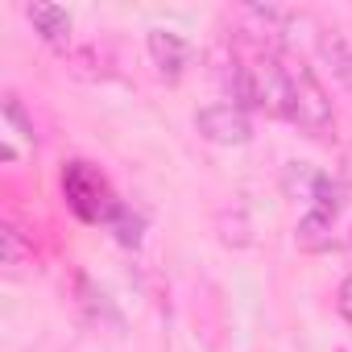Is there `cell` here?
<instances>
[{"label":"cell","mask_w":352,"mask_h":352,"mask_svg":"<svg viewBox=\"0 0 352 352\" xmlns=\"http://www.w3.org/2000/svg\"><path fill=\"white\" fill-rule=\"evenodd\" d=\"M145 46H149V58H153V67H157V75L166 83H179L183 71L191 67V42L170 34V30H149Z\"/></svg>","instance_id":"277c9868"},{"label":"cell","mask_w":352,"mask_h":352,"mask_svg":"<svg viewBox=\"0 0 352 352\" xmlns=\"http://www.w3.org/2000/svg\"><path fill=\"white\" fill-rule=\"evenodd\" d=\"M63 195L67 208L83 220V224H112L116 212L124 208L112 191V183L91 166V162H67L63 166Z\"/></svg>","instance_id":"7a4b0ae2"},{"label":"cell","mask_w":352,"mask_h":352,"mask_svg":"<svg viewBox=\"0 0 352 352\" xmlns=\"http://www.w3.org/2000/svg\"><path fill=\"white\" fill-rule=\"evenodd\" d=\"M25 17H30L34 34H38L42 42H50V46H67V38H71V13H67V9L38 0V5L25 9Z\"/></svg>","instance_id":"5b68a950"},{"label":"cell","mask_w":352,"mask_h":352,"mask_svg":"<svg viewBox=\"0 0 352 352\" xmlns=\"http://www.w3.org/2000/svg\"><path fill=\"white\" fill-rule=\"evenodd\" d=\"M0 253H5L0 261H5L9 270H17V265L25 261V245H21V232H17L13 224H5V228H0Z\"/></svg>","instance_id":"9c48e42d"},{"label":"cell","mask_w":352,"mask_h":352,"mask_svg":"<svg viewBox=\"0 0 352 352\" xmlns=\"http://www.w3.org/2000/svg\"><path fill=\"white\" fill-rule=\"evenodd\" d=\"M319 54H323V63L336 71V79H344V83L352 87V46H348V38H344L340 30H323V34H319Z\"/></svg>","instance_id":"52a82bcc"},{"label":"cell","mask_w":352,"mask_h":352,"mask_svg":"<svg viewBox=\"0 0 352 352\" xmlns=\"http://www.w3.org/2000/svg\"><path fill=\"white\" fill-rule=\"evenodd\" d=\"M336 307H340V315H344V323H352V274L340 282V294H336Z\"/></svg>","instance_id":"8fae6325"},{"label":"cell","mask_w":352,"mask_h":352,"mask_svg":"<svg viewBox=\"0 0 352 352\" xmlns=\"http://www.w3.org/2000/svg\"><path fill=\"white\" fill-rule=\"evenodd\" d=\"M195 129H199L208 141H216V145H249V141H253L249 112H241L236 104L199 108V112H195Z\"/></svg>","instance_id":"3957f363"},{"label":"cell","mask_w":352,"mask_h":352,"mask_svg":"<svg viewBox=\"0 0 352 352\" xmlns=\"http://www.w3.org/2000/svg\"><path fill=\"white\" fill-rule=\"evenodd\" d=\"M5 124H9L17 137H25V145H38V137H34V124H30V116L21 112L17 96H5Z\"/></svg>","instance_id":"ba28073f"},{"label":"cell","mask_w":352,"mask_h":352,"mask_svg":"<svg viewBox=\"0 0 352 352\" xmlns=\"http://www.w3.org/2000/svg\"><path fill=\"white\" fill-rule=\"evenodd\" d=\"M331 224H336V216H327L323 208H311V212L298 220V228H294L298 249H307V253L327 249V245H331Z\"/></svg>","instance_id":"8992f818"},{"label":"cell","mask_w":352,"mask_h":352,"mask_svg":"<svg viewBox=\"0 0 352 352\" xmlns=\"http://www.w3.org/2000/svg\"><path fill=\"white\" fill-rule=\"evenodd\" d=\"M112 228H116V241H120L124 249H137V245H141V220H137L129 208H120V212H116Z\"/></svg>","instance_id":"30bf717a"},{"label":"cell","mask_w":352,"mask_h":352,"mask_svg":"<svg viewBox=\"0 0 352 352\" xmlns=\"http://www.w3.org/2000/svg\"><path fill=\"white\" fill-rule=\"evenodd\" d=\"M282 75H286V120L311 137H323L336 120L323 83L315 79V71L302 58H282Z\"/></svg>","instance_id":"6da1fadb"}]
</instances>
